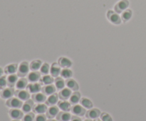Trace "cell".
I'll return each instance as SVG.
<instances>
[{
	"instance_id": "obj_12",
	"label": "cell",
	"mask_w": 146,
	"mask_h": 121,
	"mask_svg": "<svg viewBox=\"0 0 146 121\" xmlns=\"http://www.w3.org/2000/svg\"><path fill=\"white\" fill-rule=\"evenodd\" d=\"M47 106H48L44 103H36L34 106L32 111L36 114H44L48 109Z\"/></svg>"
},
{
	"instance_id": "obj_17",
	"label": "cell",
	"mask_w": 146,
	"mask_h": 121,
	"mask_svg": "<svg viewBox=\"0 0 146 121\" xmlns=\"http://www.w3.org/2000/svg\"><path fill=\"white\" fill-rule=\"evenodd\" d=\"M34 101L32 99H29V100L26 101L24 103H23V106L21 107V111H23L24 113H30L31 111L33 110V108H34Z\"/></svg>"
},
{
	"instance_id": "obj_9",
	"label": "cell",
	"mask_w": 146,
	"mask_h": 121,
	"mask_svg": "<svg viewBox=\"0 0 146 121\" xmlns=\"http://www.w3.org/2000/svg\"><path fill=\"white\" fill-rule=\"evenodd\" d=\"M58 113H59V108L56 106H51L47 109L46 112V116L48 119L54 118L56 117Z\"/></svg>"
},
{
	"instance_id": "obj_18",
	"label": "cell",
	"mask_w": 146,
	"mask_h": 121,
	"mask_svg": "<svg viewBox=\"0 0 146 121\" xmlns=\"http://www.w3.org/2000/svg\"><path fill=\"white\" fill-rule=\"evenodd\" d=\"M56 88L55 85L53 84L44 85L41 88V92L44 94L46 96H50V95L56 93Z\"/></svg>"
},
{
	"instance_id": "obj_16",
	"label": "cell",
	"mask_w": 146,
	"mask_h": 121,
	"mask_svg": "<svg viewBox=\"0 0 146 121\" xmlns=\"http://www.w3.org/2000/svg\"><path fill=\"white\" fill-rule=\"evenodd\" d=\"M61 72V67L59 66L58 63L54 62L51 64V68H50V74L53 77H58V75H60Z\"/></svg>"
},
{
	"instance_id": "obj_5",
	"label": "cell",
	"mask_w": 146,
	"mask_h": 121,
	"mask_svg": "<svg viewBox=\"0 0 146 121\" xmlns=\"http://www.w3.org/2000/svg\"><path fill=\"white\" fill-rule=\"evenodd\" d=\"M15 94V91H14V87H7L3 89L1 91V94H0V96L1 99H9L10 98L13 97Z\"/></svg>"
},
{
	"instance_id": "obj_19",
	"label": "cell",
	"mask_w": 146,
	"mask_h": 121,
	"mask_svg": "<svg viewBox=\"0 0 146 121\" xmlns=\"http://www.w3.org/2000/svg\"><path fill=\"white\" fill-rule=\"evenodd\" d=\"M71 94H72V91L71 89H69L68 88H64L58 93V97L61 100L66 101L69 99Z\"/></svg>"
},
{
	"instance_id": "obj_15",
	"label": "cell",
	"mask_w": 146,
	"mask_h": 121,
	"mask_svg": "<svg viewBox=\"0 0 146 121\" xmlns=\"http://www.w3.org/2000/svg\"><path fill=\"white\" fill-rule=\"evenodd\" d=\"M57 63L62 68H70L73 65L72 61L69 58H66V57H61L58 58Z\"/></svg>"
},
{
	"instance_id": "obj_7",
	"label": "cell",
	"mask_w": 146,
	"mask_h": 121,
	"mask_svg": "<svg viewBox=\"0 0 146 121\" xmlns=\"http://www.w3.org/2000/svg\"><path fill=\"white\" fill-rule=\"evenodd\" d=\"M41 84L38 82H34V83H30L27 85V90L30 94H36L41 92Z\"/></svg>"
},
{
	"instance_id": "obj_6",
	"label": "cell",
	"mask_w": 146,
	"mask_h": 121,
	"mask_svg": "<svg viewBox=\"0 0 146 121\" xmlns=\"http://www.w3.org/2000/svg\"><path fill=\"white\" fill-rule=\"evenodd\" d=\"M9 115L13 120H20L24 117V113L19 109H11L9 111Z\"/></svg>"
},
{
	"instance_id": "obj_23",
	"label": "cell",
	"mask_w": 146,
	"mask_h": 121,
	"mask_svg": "<svg viewBox=\"0 0 146 121\" xmlns=\"http://www.w3.org/2000/svg\"><path fill=\"white\" fill-rule=\"evenodd\" d=\"M66 85L67 88L71 89V91H74V92H76L79 89V86H78V84L76 82V81L71 79H71H66Z\"/></svg>"
},
{
	"instance_id": "obj_36",
	"label": "cell",
	"mask_w": 146,
	"mask_h": 121,
	"mask_svg": "<svg viewBox=\"0 0 146 121\" xmlns=\"http://www.w3.org/2000/svg\"><path fill=\"white\" fill-rule=\"evenodd\" d=\"M7 86V77L6 76H1L0 77V89H3Z\"/></svg>"
},
{
	"instance_id": "obj_2",
	"label": "cell",
	"mask_w": 146,
	"mask_h": 121,
	"mask_svg": "<svg viewBox=\"0 0 146 121\" xmlns=\"http://www.w3.org/2000/svg\"><path fill=\"white\" fill-rule=\"evenodd\" d=\"M6 106L11 109H21L23 106V102L17 97H11L7 99Z\"/></svg>"
},
{
	"instance_id": "obj_44",
	"label": "cell",
	"mask_w": 146,
	"mask_h": 121,
	"mask_svg": "<svg viewBox=\"0 0 146 121\" xmlns=\"http://www.w3.org/2000/svg\"><path fill=\"white\" fill-rule=\"evenodd\" d=\"M12 121H20L19 120H13Z\"/></svg>"
},
{
	"instance_id": "obj_38",
	"label": "cell",
	"mask_w": 146,
	"mask_h": 121,
	"mask_svg": "<svg viewBox=\"0 0 146 121\" xmlns=\"http://www.w3.org/2000/svg\"><path fill=\"white\" fill-rule=\"evenodd\" d=\"M47 117L45 114H38L34 118V121H46Z\"/></svg>"
},
{
	"instance_id": "obj_43",
	"label": "cell",
	"mask_w": 146,
	"mask_h": 121,
	"mask_svg": "<svg viewBox=\"0 0 146 121\" xmlns=\"http://www.w3.org/2000/svg\"><path fill=\"white\" fill-rule=\"evenodd\" d=\"M84 121H93L92 120H91V119H88V118H87V119H86Z\"/></svg>"
},
{
	"instance_id": "obj_40",
	"label": "cell",
	"mask_w": 146,
	"mask_h": 121,
	"mask_svg": "<svg viewBox=\"0 0 146 121\" xmlns=\"http://www.w3.org/2000/svg\"><path fill=\"white\" fill-rule=\"evenodd\" d=\"M4 69H3L1 67H0V77H1V76H3V75H4Z\"/></svg>"
},
{
	"instance_id": "obj_25",
	"label": "cell",
	"mask_w": 146,
	"mask_h": 121,
	"mask_svg": "<svg viewBox=\"0 0 146 121\" xmlns=\"http://www.w3.org/2000/svg\"><path fill=\"white\" fill-rule=\"evenodd\" d=\"M81 94L76 91V92H74V93L71 94V96H70L69 98V102L72 105H75V104H78V103L81 101Z\"/></svg>"
},
{
	"instance_id": "obj_28",
	"label": "cell",
	"mask_w": 146,
	"mask_h": 121,
	"mask_svg": "<svg viewBox=\"0 0 146 121\" xmlns=\"http://www.w3.org/2000/svg\"><path fill=\"white\" fill-rule=\"evenodd\" d=\"M42 62L40 60H34L31 62L29 64L30 70L31 71H38L40 69L41 65H42Z\"/></svg>"
},
{
	"instance_id": "obj_11",
	"label": "cell",
	"mask_w": 146,
	"mask_h": 121,
	"mask_svg": "<svg viewBox=\"0 0 146 121\" xmlns=\"http://www.w3.org/2000/svg\"><path fill=\"white\" fill-rule=\"evenodd\" d=\"M31 99L36 103H45L47 98L46 96L42 92H38V93L33 94L32 96H31Z\"/></svg>"
},
{
	"instance_id": "obj_3",
	"label": "cell",
	"mask_w": 146,
	"mask_h": 121,
	"mask_svg": "<svg viewBox=\"0 0 146 121\" xmlns=\"http://www.w3.org/2000/svg\"><path fill=\"white\" fill-rule=\"evenodd\" d=\"M71 111L74 116H79V117H82V116H85L86 113V111L84 107H83L81 105L78 104H75L73 105V106H71Z\"/></svg>"
},
{
	"instance_id": "obj_22",
	"label": "cell",
	"mask_w": 146,
	"mask_h": 121,
	"mask_svg": "<svg viewBox=\"0 0 146 121\" xmlns=\"http://www.w3.org/2000/svg\"><path fill=\"white\" fill-rule=\"evenodd\" d=\"M18 67L19 65L16 63L10 64V65H7L4 69V73L7 75L15 74L16 72H17V70H18Z\"/></svg>"
},
{
	"instance_id": "obj_29",
	"label": "cell",
	"mask_w": 146,
	"mask_h": 121,
	"mask_svg": "<svg viewBox=\"0 0 146 121\" xmlns=\"http://www.w3.org/2000/svg\"><path fill=\"white\" fill-rule=\"evenodd\" d=\"M41 81V84L44 85H48V84H52L54 82V79L51 75H44L40 79Z\"/></svg>"
},
{
	"instance_id": "obj_37",
	"label": "cell",
	"mask_w": 146,
	"mask_h": 121,
	"mask_svg": "<svg viewBox=\"0 0 146 121\" xmlns=\"http://www.w3.org/2000/svg\"><path fill=\"white\" fill-rule=\"evenodd\" d=\"M100 118H101V120L102 121H113L112 117L108 113H105V112L101 113Z\"/></svg>"
},
{
	"instance_id": "obj_10",
	"label": "cell",
	"mask_w": 146,
	"mask_h": 121,
	"mask_svg": "<svg viewBox=\"0 0 146 121\" xmlns=\"http://www.w3.org/2000/svg\"><path fill=\"white\" fill-rule=\"evenodd\" d=\"M101 113L99 109H94L92 108L91 109H89L86 113V118L91 119V120H95V119L98 118L101 116Z\"/></svg>"
},
{
	"instance_id": "obj_26",
	"label": "cell",
	"mask_w": 146,
	"mask_h": 121,
	"mask_svg": "<svg viewBox=\"0 0 146 121\" xmlns=\"http://www.w3.org/2000/svg\"><path fill=\"white\" fill-rule=\"evenodd\" d=\"M27 85H28V79L24 77H21L18 79L15 86L19 90H22L27 88Z\"/></svg>"
},
{
	"instance_id": "obj_20",
	"label": "cell",
	"mask_w": 146,
	"mask_h": 121,
	"mask_svg": "<svg viewBox=\"0 0 146 121\" xmlns=\"http://www.w3.org/2000/svg\"><path fill=\"white\" fill-rule=\"evenodd\" d=\"M57 106L59 108L60 110H61L62 111H66V112H69L71 111V106L70 102H68L67 101L64 100H61L58 101V102L57 103Z\"/></svg>"
},
{
	"instance_id": "obj_33",
	"label": "cell",
	"mask_w": 146,
	"mask_h": 121,
	"mask_svg": "<svg viewBox=\"0 0 146 121\" xmlns=\"http://www.w3.org/2000/svg\"><path fill=\"white\" fill-rule=\"evenodd\" d=\"M133 15V12L131 9H126L122 12V15H121V19L124 21L126 22L128 21L131 18Z\"/></svg>"
},
{
	"instance_id": "obj_27",
	"label": "cell",
	"mask_w": 146,
	"mask_h": 121,
	"mask_svg": "<svg viewBox=\"0 0 146 121\" xmlns=\"http://www.w3.org/2000/svg\"><path fill=\"white\" fill-rule=\"evenodd\" d=\"M18 75L13 74L9 75L7 77V86L9 87H14L18 81Z\"/></svg>"
},
{
	"instance_id": "obj_13",
	"label": "cell",
	"mask_w": 146,
	"mask_h": 121,
	"mask_svg": "<svg viewBox=\"0 0 146 121\" xmlns=\"http://www.w3.org/2000/svg\"><path fill=\"white\" fill-rule=\"evenodd\" d=\"M41 75L38 71H31V72L27 75V79L31 83H34V82H38L41 79Z\"/></svg>"
},
{
	"instance_id": "obj_35",
	"label": "cell",
	"mask_w": 146,
	"mask_h": 121,
	"mask_svg": "<svg viewBox=\"0 0 146 121\" xmlns=\"http://www.w3.org/2000/svg\"><path fill=\"white\" fill-rule=\"evenodd\" d=\"M35 113L33 112H30V113H26L22 118V121H34V118H35Z\"/></svg>"
},
{
	"instance_id": "obj_45",
	"label": "cell",
	"mask_w": 146,
	"mask_h": 121,
	"mask_svg": "<svg viewBox=\"0 0 146 121\" xmlns=\"http://www.w3.org/2000/svg\"><path fill=\"white\" fill-rule=\"evenodd\" d=\"M0 94H1V90H0Z\"/></svg>"
},
{
	"instance_id": "obj_4",
	"label": "cell",
	"mask_w": 146,
	"mask_h": 121,
	"mask_svg": "<svg viewBox=\"0 0 146 121\" xmlns=\"http://www.w3.org/2000/svg\"><path fill=\"white\" fill-rule=\"evenodd\" d=\"M107 17H108V20L111 21L112 24H115V25H118L121 23V17H120V16L118 15V13L114 12L113 11H108L107 12Z\"/></svg>"
},
{
	"instance_id": "obj_34",
	"label": "cell",
	"mask_w": 146,
	"mask_h": 121,
	"mask_svg": "<svg viewBox=\"0 0 146 121\" xmlns=\"http://www.w3.org/2000/svg\"><path fill=\"white\" fill-rule=\"evenodd\" d=\"M50 68H51V66L48 65V63H47V62L43 63L39 69L40 73L43 75H48L50 73Z\"/></svg>"
},
{
	"instance_id": "obj_14",
	"label": "cell",
	"mask_w": 146,
	"mask_h": 121,
	"mask_svg": "<svg viewBox=\"0 0 146 121\" xmlns=\"http://www.w3.org/2000/svg\"><path fill=\"white\" fill-rule=\"evenodd\" d=\"M128 6H129L128 0H121L115 6V11H116V13H121L126 10Z\"/></svg>"
},
{
	"instance_id": "obj_41",
	"label": "cell",
	"mask_w": 146,
	"mask_h": 121,
	"mask_svg": "<svg viewBox=\"0 0 146 121\" xmlns=\"http://www.w3.org/2000/svg\"><path fill=\"white\" fill-rule=\"evenodd\" d=\"M46 121H58V120H56V119L51 118V119H48V120H47Z\"/></svg>"
},
{
	"instance_id": "obj_32",
	"label": "cell",
	"mask_w": 146,
	"mask_h": 121,
	"mask_svg": "<svg viewBox=\"0 0 146 121\" xmlns=\"http://www.w3.org/2000/svg\"><path fill=\"white\" fill-rule=\"evenodd\" d=\"M79 103L83 107H84L85 109H91L93 108V106H94V104H93L92 101H91L90 99H87V98H85V97L81 98Z\"/></svg>"
},
{
	"instance_id": "obj_8",
	"label": "cell",
	"mask_w": 146,
	"mask_h": 121,
	"mask_svg": "<svg viewBox=\"0 0 146 121\" xmlns=\"http://www.w3.org/2000/svg\"><path fill=\"white\" fill-rule=\"evenodd\" d=\"M16 97H17L18 99H19L20 100L22 101H26L29 100L30 99V93L27 90H19L17 89V91H15V94H14Z\"/></svg>"
},
{
	"instance_id": "obj_1",
	"label": "cell",
	"mask_w": 146,
	"mask_h": 121,
	"mask_svg": "<svg viewBox=\"0 0 146 121\" xmlns=\"http://www.w3.org/2000/svg\"><path fill=\"white\" fill-rule=\"evenodd\" d=\"M29 64L27 62H26V61L21 62L18 67L17 75H18V77H24L28 75V74L29 73Z\"/></svg>"
},
{
	"instance_id": "obj_21",
	"label": "cell",
	"mask_w": 146,
	"mask_h": 121,
	"mask_svg": "<svg viewBox=\"0 0 146 121\" xmlns=\"http://www.w3.org/2000/svg\"><path fill=\"white\" fill-rule=\"evenodd\" d=\"M58 99H59L58 94H57L56 93H54L53 94L48 96L46 101L45 103L48 106H55V105L57 104V103L58 102Z\"/></svg>"
},
{
	"instance_id": "obj_24",
	"label": "cell",
	"mask_w": 146,
	"mask_h": 121,
	"mask_svg": "<svg viewBox=\"0 0 146 121\" xmlns=\"http://www.w3.org/2000/svg\"><path fill=\"white\" fill-rule=\"evenodd\" d=\"M71 113H69L68 112L66 111H62L58 113V115L56 116V118L58 121H69L71 119Z\"/></svg>"
},
{
	"instance_id": "obj_31",
	"label": "cell",
	"mask_w": 146,
	"mask_h": 121,
	"mask_svg": "<svg viewBox=\"0 0 146 121\" xmlns=\"http://www.w3.org/2000/svg\"><path fill=\"white\" fill-rule=\"evenodd\" d=\"M60 75L63 79H71L73 76V72L71 69H70V68H63V69H61Z\"/></svg>"
},
{
	"instance_id": "obj_42",
	"label": "cell",
	"mask_w": 146,
	"mask_h": 121,
	"mask_svg": "<svg viewBox=\"0 0 146 121\" xmlns=\"http://www.w3.org/2000/svg\"><path fill=\"white\" fill-rule=\"evenodd\" d=\"M94 121H102L101 120V119H98V118H96V119H95V120H94Z\"/></svg>"
},
{
	"instance_id": "obj_39",
	"label": "cell",
	"mask_w": 146,
	"mask_h": 121,
	"mask_svg": "<svg viewBox=\"0 0 146 121\" xmlns=\"http://www.w3.org/2000/svg\"><path fill=\"white\" fill-rule=\"evenodd\" d=\"M71 121H82L81 118H79V116H73L71 117Z\"/></svg>"
},
{
	"instance_id": "obj_30",
	"label": "cell",
	"mask_w": 146,
	"mask_h": 121,
	"mask_svg": "<svg viewBox=\"0 0 146 121\" xmlns=\"http://www.w3.org/2000/svg\"><path fill=\"white\" fill-rule=\"evenodd\" d=\"M54 83H55V86L57 90L61 91L64 88H65L66 82H64V79L62 77H56L54 79Z\"/></svg>"
}]
</instances>
